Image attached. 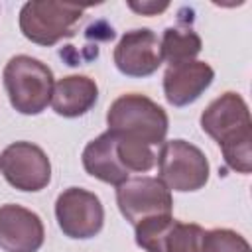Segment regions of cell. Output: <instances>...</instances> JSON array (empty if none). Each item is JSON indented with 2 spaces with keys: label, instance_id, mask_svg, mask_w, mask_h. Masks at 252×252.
<instances>
[{
  "label": "cell",
  "instance_id": "obj_2",
  "mask_svg": "<svg viewBox=\"0 0 252 252\" xmlns=\"http://www.w3.org/2000/svg\"><path fill=\"white\" fill-rule=\"evenodd\" d=\"M108 130L120 138L136 140L146 146L161 144L167 134V114L152 98L128 93L118 96L106 112Z\"/></svg>",
  "mask_w": 252,
  "mask_h": 252
},
{
  "label": "cell",
  "instance_id": "obj_18",
  "mask_svg": "<svg viewBox=\"0 0 252 252\" xmlns=\"http://www.w3.org/2000/svg\"><path fill=\"white\" fill-rule=\"evenodd\" d=\"M203 252H252L246 238L230 228H213L203 236Z\"/></svg>",
  "mask_w": 252,
  "mask_h": 252
},
{
  "label": "cell",
  "instance_id": "obj_12",
  "mask_svg": "<svg viewBox=\"0 0 252 252\" xmlns=\"http://www.w3.org/2000/svg\"><path fill=\"white\" fill-rule=\"evenodd\" d=\"M118 138L116 134H112L110 130H106L104 134H100L98 138L91 140L85 150H83V167L89 175H93L94 179L108 183V185H120L128 179V171L122 165L120 158H118V150H116Z\"/></svg>",
  "mask_w": 252,
  "mask_h": 252
},
{
  "label": "cell",
  "instance_id": "obj_19",
  "mask_svg": "<svg viewBox=\"0 0 252 252\" xmlns=\"http://www.w3.org/2000/svg\"><path fill=\"white\" fill-rule=\"evenodd\" d=\"M128 8L142 16H156L169 8V2H128Z\"/></svg>",
  "mask_w": 252,
  "mask_h": 252
},
{
  "label": "cell",
  "instance_id": "obj_16",
  "mask_svg": "<svg viewBox=\"0 0 252 252\" xmlns=\"http://www.w3.org/2000/svg\"><path fill=\"white\" fill-rule=\"evenodd\" d=\"M203 236L205 230L199 224L175 220L165 238L163 252H203Z\"/></svg>",
  "mask_w": 252,
  "mask_h": 252
},
{
  "label": "cell",
  "instance_id": "obj_9",
  "mask_svg": "<svg viewBox=\"0 0 252 252\" xmlns=\"http://www.w3.org/2000/svg\"><path fill=\"white\" fill-rule=\"evenodd\" d=\"M116 69L126 77H148L156 73L161 65V49L158 35L148 30H130L126 32L112 53Z\"/></svg>",
  "mask_w": 252,
  "mask_h": 252
},
{
  "label": "cell",
  "instance_id": "obj_14",
  "mask_svg": "<svg viewBox=\"0 0 252 252\" xmlns=\"http://www.w3.org/2000/svg\"><path fill=\"white\" fill-rule=\"evenodd\" d=\"M201 47H203V41L199 33L189 26L167 28L159 41L161 59H165L169 67L195 61V57L201 53Z\"/></svg>",
  "mask_w": 252,
  "mask_h": 252
},
{
  "label": "cell",
  "instance_id": "obj_17",
  "mask_svg": "<svg viewBox=\"0 0 252 252\" xmlns=\"http://www.w3.org/2000/svg\"><path fill=\"white\" fill-rule=\"evenodd\" d=\"M118 138L116 150H118V158L122 161V165L126 167V171H150L156 163V154L150 150V146L136 142V140H128V138Z\"/></svg>",
  "mask_w": 252,
  "mask_h": 252
},
{
  "label": "cell",
  "instance_id": "obj_1",
  "mask_svg": "<svg viewBox=\"0 0 252 252\" xmlns=\"http://www.w3.org/2000/svg\"><path fill=\"white\" fill-rule=\"evenodd\" d=\"M201 128L222 150L224 161L238 173L252 171V120L238 93H224L201 114Z\"/></svg>",
  "mask_w": 252,
  "mask_h": 252
},
{
  "label": "cell",
  "instance_id": "obj_7",
  "mask_svg": "<svg viewBox=\"0 0 252 252\" xmlns=\"http://www.w3.org/2000/svg\"><path fill=\"white\" fill-rule=\"evenodd\" d=\"M4 179L20 191H41L51 181L47 154L32 142H14L0 156Z\"/></svg>",
  "mask_w": 252,
  "mask_h": 252
},
{
  "label": "cell",
  "instance_id": "obj_3",
  "mask_svg": "<svg viewBox=\"0 0 252 252\" xmlns=\"http://www.w3.org/2000/svg\"><path fill=\"white\" fill-rule=\"evenodd\" d=\"M2 79L10 104L20 114H39L51 102L53 73L45 63H41L35 57H12L2 71Z\"/></svg>",
  "mask_w": 252,
  "mask_h": 252
},
{
  "label": "cell",
  "instance_id": "obj_13",
  "mask_svg": "<svg viewBox=\"0 0 252 252\" xmlns=\"http://www.w3.org/2000/svg\"><path fill=\"white\" fill-rule=\"evenodd\" d=\"M98 98L96 83L87 75H69L55 83L51 106L59 116L77 118L87 114Z\"/></svg>",
  "mask_w": 252,
  "mask_h": 252
},
{
  "label": "cell",
  "instance_id": "obj_6",
  "mask_svg": "<svg viewBox=\"0 0 252 252\" xmlns=\"http://www.w3.org/2000/svg\"><path fill=\"white\" fill-rule=\"evenodd\" d=\"M55 219L65 236L87 240L102 230L104 209L94 193L81 187H69L55 201Z\"/></svg>",
  "mask_w": 252,
  "mask_h": 252
},
{
  "label": "cell",
  "instance_id": "obj_11",
  "mask_svg": "<svg viewBox=\"0 0 252 252\" xmlns=\"http://www.w3.org/2000/svg\"><path fill=\"white\" fill-rule=\"evenodd\" d=\"M215 71L205 61H189L167 67L163 75V94L171 106L195 102L213 83Z\"/></svg>",
  "mask_w": 252,
  "mask_h": 252
},
{
  "label": "cell",
  "instance_id": "obj_15",
  "mask_svg": "<svg viewBox=\"0 0 252 252\" xmlns=\"http://www.w3.org/2000/svg\"><path fill=\"white\" fill-rule=\"evenodd\" d=\"M175 219L171 215H158L140 220L136 228V244L146 252H163L165 238L173 228Z\"/></svg>",
  "mask_w": 252,
  "mask_h": 252
},
{
  "label": "cell",
  "instance_id": "obj_10",
  "mask_svg": "<svg viewBox=\"0 0 252 252\" xmlns=\"http://www.w3.org/2000/svg\"><path fill=\"white\" fill-rule=\"evenodd\" d=\"M43 240L45 228L33 211L14 203L0 207V248L4 252H37Z\"/></svg>",
  "mask_w": 252,
  "mask_h": 252
},
{
  "label": "cell",
  "instance_id": "obj_8",
  "mask_svg": "<svg viewBox=\"0 0 252 252\" xmlns=\"http://www.w3.org/2000/svg\"><path fill=\"white\" fill-rule=\"evenodd\" d=\"M116 205L130 224L158 215H171V191L158 177H134L116 187Z\"/></svg>",
  "mask_w": 252,
  "mask_h": 252
},
{
  "label": "cell",
  "instance_id": "obj_4",
  "mask_svg": "<svg viewBox=\"0 0 252 252\" xmlns=\"http://www.w3.org/2000/svg\"><path fill=\"white\" fill-rule=\"evenodd\" d=\"M85 6L63 2H26L20 10V30L26 39L37 45H55L63 37L75 35V26L83 18Z\"/></svg>",
  "mask_w": 252,
  "mask_h": 252
},
{
  "label": "cell",
  "instance_id": "obj_5",
  "mask_svg": "<svg viewBox=\"0 0 252 252\" xmlns=\"http://www.w3.org/2000/svg\"><path fill=\"white\" fill-rule=\"evenodd\" d=\"M158 171L159 181L169 191L173 189L179 193L199 191L209 181V161L205 154L185 140H169L161 144Z\"/></svg>",
  "mask_w": 252,
  "mask_h": 252
}]
</instances>
